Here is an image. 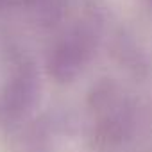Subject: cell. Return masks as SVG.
I'll use <instances>...</instances> for the list:
<instances>
[{"instance_id": "3957f363", "label": "cell", "mask_w": 152, "mask_h": 152, "mask_svg": "<svg viewBox=\"0 0 152 152\" xmlns=\"http://www.w3.org/2000/svg\"><path fill=\"white\" fill-rule=\"evenodd\" d=\"M148 2H150V6H152V0H148Z\"/></svg>"}, {"instance_id": "7a4b0ae2", "label": "cell", "mask_w": 152, "mask_h": 152, "mask_svg": "<svg viewBox=\"0 0 152 152\" xmlns=\"http://www.w3.org/2000/svg\"><path fill=\"white\" fill-rule=\"evenodd\" d=\"M39 100V77L31 63L16 68L0 93V124L15 125L22 122Z\"/></svg>"}, {"instance_id": "6da1fadb", "label": "cell", "mask_w": 152, "mask_h": 152, "mask_svg": "<svg viewBox=\"0 0 152 152\" xmlns=\"http://www.w3.org/2000/svg\"><path fill=\"white\" fill-rule=\"evenodd\" d=\"M99 32L90 23H77L61 34L47 56V72L57 83H70L90 64L97 52Z\"/></svg>"}]
</instances>
